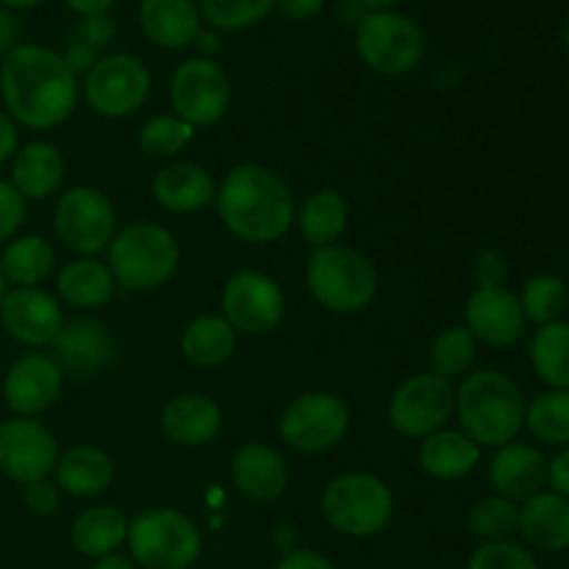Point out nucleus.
<instances>
[{"label":"nucleus","mask_w":569,"mask_h":569,"mask_svg":"<svg viewBox=\"0 0 569 569\" xmlns=\"http://www.w3.org/2000/svg\"><path fill=\"white\" fill-rule=\"evenodd\" d=\"M0 94L11 120L44 131L70 120L78 106V78L50 48L20 44L0 64Z\"/></svg>","instance_id":"nucleus-1"},{"label":"nucleus","mask_w":569,"mask_h":569,"mask_svg":"<svg viewBox=\"0 0 569 569\" xmlns=\"http://www.w3.org/2000/svg\"><path fill=\"white\" fill-rule=\"evenodd\" d=\"M217 211L228 231L250 244L278 242L295 222V200L278 172L237 164L217 187Z\"/></svg>","instance_id":"nucleus-2"},{"label":"nucleus","mask_w":569,"mask_h":569,"mask_svg":"<svg viewBox=\"0 0 569 569\" xmlns=\"http://www.w3.org/2000/svg\"><path fill=\"white\" fill-rule=\"evenodd\" d=\"M526 395L500 370H478L456 387L459 431L478 448H503L526 428Z\"/></svg>","instance_id":"nucleus-3"},{"label":"nucleus","mask_w":569,"mask_h":569,"mask_svg":"<svg viewBox=\"0 0 569 569\" xmlns=\"http://www.w3.org/2000/svg\"><path fill=\"white\" fill-rule=\"evenodd\" d=\"M181 264V248L172 231L156 222H133L114 233L109 244V270L117 287L150 292L170 281Z\"/></svg>","instance_id":"nucleus-4"},{"label":"nucleus","mask_w":569,"mask_h":569,"mask_svg":"<svg viewBox=\"0 0 569 569\" xmlns=\"http://www.w3.org/2000/svg\"><path fill=\"white\" fill-rule=\"evenodd\" d=\"M306 287L322 309L353 315L367 309L378 292L376 264L348 244L317 248L306 264Z\"/></svg>","instance_id":"nucleus-5"},{"label":"nucleus","mask_w":569,"mask_h":569,"mask_svg":"<svg viewBox=\"0 0 569 569\" xmlns=\"http://www.w3.org/2000/svg\"><path fill=\"white\" fill-rule=\"evenodd\" d=\"M128 556L142 569H192L203 537L183 511L156 506L128 520Z\"/></svg>","instance_id":"nucleus-6"},{"label":"nucleus","mask_w":569,"mask_h":569,"mask_svg":"<svg viewBox=\"0 0 569 569\" xmlns=\"http://www.w3.org/2000/svg\"><path fill=\"white\" fill-rule=\"evenodd\" d=\"M320 509L337 533L367 539L392 522L395 495L381 478L370 472H342L322 489Z\"/></svg>","instance_id":"nucleus-7"},{"label":"nucleus","mask_w":569,"mask_h":569,"mask_svg":"<svg viewBox=\"0 0 569 569\" xmlns=\"http://www.w3.org/2000/svg\"><path fill=\"white\" fill-rule=\"evenodd\" d=\"M356 50L372 72L406 76L426 56V37L411 17L400 11H370L356 26Z\"/></svg>","instance_id":"nucleus-8"},{"label":"nucleus","mask_w":569,"mask_h":569,"mask_svg":"<svg viewBox=\"0 0 569 569\" xmlns=\"http://www.w3.org/2000/svg\"><path fill=\"white\" fill-rule=\"evenodd\" d=\"M150 87L153 78L142 59L131 53H109L100 56L83 78V98L94 114L120 120L142 109L150 98Z\"/></svg>","instance_id":"nucleus-9"},{"label":"nucleus","mask_w":569,"mask_h":569,"mask_svg":"<svg viewBox=\"0 0 569 569\" xmlns=\"http://www.w3.org/2000/svg\"><path fill=\"white\" fill-rule=\"evenodd\" d=\"M53 231L61 242L81 256L109 250L117 233V211L109 194L94 187H72L56 200Z\"/></svg>","instance_id":"nucleus-10"},{"label":"nucleus","mask_w":569,"mask_h":569,"mask_svg":"<svg viewBox=\"0 0 569 569\" xmlns=\"http://www.w3.org/2000/svg\"><path fill=\"white\" fill-rule=\"evenodd\" d=\"M172 114L198 131L226 117L231 106V81L226 70L209 56H194L178 64L170 81Z\"/></svg>","instance_id":"nucleus-11"},{"label":"nucleus","mask_w":569,"mask_h":569,"mask_svg":"<svg viewBox=\"0 0 569 569\" xmlns=\"http://www.w3.org/2000/svg\"><path fill=\"white\" fill-rule=\"evenodd\" d=\"M456 415V387L448 378L420 372L400 383L389 398L387 417L398 433L409 439H426L442 431Z\"/></svg>","instance_id":"nucleus-12"},{"label":"nucleus","mask_w":569,"mask_h":569,"mask_svg":"<svg viewBox=\"0 0 569 569\" xmlns=\"http://www.w3.org/2000/svg\"><path fill=\"white\" fill-rule=\"evenodd\" d=\"M350 409L331 392H306L283 409L278 433L298 453H322L345 439Z\"/></svg>","instance_id":"nucleus-13"},{"label":"nucleus","mask_w":569,"mask_h":569,"mask_svg":"<svg viewBox=\"0 0 569 569\" xmlns=\"http://www.w3.org/2000/svg\"><path fill=\"white\" fill-rule=\"evenodd\" d=\"M222 317L244 337H261L281 326L287 298L270 276L259 270H239L226 281L220 295Z\"/></svg>","instance_id":"nucleus-14"},{"label":"nucleus","mask_w":569,"mask_h":569,"mask_svg":"<svg viewBox=\"0 0 569 569\" xmlns=\"http://www.w3.org/2000/svg\"><path fill=\"white\" fill-rule=\"evenodd\" d=\"M59 461L53 431L33 417L0 422V472L14 483L44 481Z\"/></svg>","instance_id":"nucleus-15"},{"label":"nucleus","mask_w":569,"mask_h":569,"mask_svg":"<svg viewBox=\"0 0 569 569\" xmlns=\"http://www.w3.org/2000/svg\"><path fill=\"white\" fill-rule=\"evenodd\" d=\"M526 315L520 298L506 287H478L467 298L465 328L489 348H511L526 337Z\"/></svg>","instance_id":"nucleus-16"},{"label":"nucleus","mask_w":569,"mask_h":569,"mask_svg":"<svg viewBox=\"0 0 569 569\" xmlns=\"http://www.w3.org/2000/svg\"><path fill=\"white\" fill-rule=\"evenodd\" d=\"M0 322L11 339L28 348L53 345L64 328V315L53 295L39 287H17L0 303Z\"/></svg>","instance_id":"nucleus-17"},{"label":"nucleus","mask_w":569,"mask_h":569,"mask_svg":"<svg viewBox=\"0 0 569 569\" xmlns=\"http://www.w3.org/2000/svg\"><path fill=\"white\" fill-rule=\"evenodd\" d=\"M117 356V339L106 322L81 317L64 322L53 342V359L61 372L76 378H94L111 367Z\"/></svg>","instance_id":"nucleus-18"},{"label":"nucleus","mask_w":569,"mask_h":569,"mask_svg":"<svg viewBox=\"0 0 569 569\" xmlns=\"http://www.w3.org/2000/svg\"><path fill=\"white\" fill-rule=\"evenodd\" d=\"M64 372L53 356L28 353L9 367L3 381V398L14 417H37L61 398Z\"/></svg>","instance_id":"nucleus-19"},{"label":"nucleus","mask_w":569,"mask_h":569,"mask_svg":"<svg viewBox=\"0 0 569 569\" xmlns=\"http://www.w3.org/2000/svg\"><path fill=\"white\" fill-rule=\"evenodd\" d=\"M489 483L500 498L511 503H526L548 487V459L537 445H503L489 461Z\"/></svg>","instance_id":"nucleus-20"},{"label":"nucleus","mask_w":569,"mask_h":569,"mask_svg":"<svg viewBox=\"0 0 569 569\" xmlns=\"http://www.w3.org/2000/svg\"><path fill=\"white\" fill-rule=\"evenodd\" d=\"M231 478L242 498L253 503H272L287 492L289 467L272 445L244 442L231 459Z\"/></svg>","instance_id":"nucleus-21"},{"label":"nucleus","mask_w":569,"mask_h":569,"mask_svg":"<svg viewBox=\"0 0 569 569\" xmlns=\"http://www.w3.org/2000/svg\"><path fill=\"white\" fill-rule=\"evenodd\" d=\"M161 433L178 448H203L222 431V409L206 395H178L161 409Z\"/></svg>","instance_id":"nucleus-22"},{"label":"nucleus","mask_w":569,"mask_h":569,"mask_svg":"<svg viewBox=\"0 0 569 569\" xmlns=\"http://www.w3.org/2000/svg\"><path fill=\"white\" fill-rule=\"evenodd\" d=\"M153 200L170 214H194L214 203L217 183L209 170L192 161H172L153 178Z\"/></svg>","instance_id":"nucleus-23"},{"label":"nucleus","mask_w":569,"mask_h":569,"mask_svg":"<svg viewBox=\"0 0 569 569\" xmlns=\"http://www.w3.org/2000/svg\"><path fill=\"white\" fill-rule=\"evenodd\" d=\"M520 537L528 550L537 553H565L569 550V500L542 489L520 503Z\"/></svg>","instance_id":"nucleus-24"},{"label":"nucleus","mask_w":569,"mask_h":569,"mask_svg":"<svg viewBox=\"0 0 569 569\" xmlns=\"http://www.w3.org/2000/svg\"><path fill=\"white\" fill-rule=\"evenodd\" d=\"M203 17L194 0H142L139 26L153 44L164 50H183L203 31Z\"/></svg>","instance_id":"nucleus-25"},{"label":"nucleus","mask_w":569,"mask_h":569,"mask_svg":"<svg viewBox=\"0 0 569 569\" xmlns=\"http://www.w3.org/2000/svg\"><path fill=\"white\" fill-rule=\"evenodd\" d=\"M56 487L70 498H98L114 481V461L98 445H76L56 461Z\"/></svg>","instance_id":"nucleus-26"},{"label":"nucleus","mask_w":569,"mask_h":569,"mask_svg":"<svg viewBox=\"0 0 569 569\" xmlns=\"http://www.w3.org/2000/svg\"><path fill=\"white\" fill-rule=\"evenodd\" d=\"M64 181V156L50 142H28L11 159V187L26 200H44Z\"/></svg>","instance_id":"nucleus-27"},{"label":"nucleus","mask_w":569,"mask_h":569,"mask_svg":"<svg viewBox=\"0 0 569 569\" xmlns=\"http://www.w3.org/2000/svg\"><path fill=\"white\" fill-rule=\"evenodd\" d=\"M128 539V517L114 506H92L72 520V550L83 559H103L120 553Z\"/></svg>","instance_id":"nucleus-28"},{"label":"nucleus","mask_w":569,"mask_h":569,"mask_svg":"<svg viewBox=\"0 0 569 569\" xmlns=\"http://www.w3.org/2000/svg\"><path fill=\"white\" fill-rule=\"evenodd\" d=\"M481 461V448L461 431L431 433L420 445V467L437 481H456L470 476Z\"/></svg>","instance_id":"nucleus-29"},{"label":"nucleus","mask_w":569,"mask_h":569,"mask_svg":"<svg viewBox=\"0 0 569 569\" xmlns=\"http://www.w3.org/2000/svg\"><path fill=\"white\" fill-rule=\"evenodd\" d=\"M114 276L109 267L98 259H72L56 276V289L61 300L72 309H100L114 298Z\"/></svg>","instance_id":"nucleus-30"},{"label":"nucleus","mask_w":569,"mask_h":569,"mask_svg":"<svg viewBox=\"0 0 569 569\" xmlns=\"http://www.w3.org/2000/svg\"><path fill=\"white\" fill-rule=\"evenodd\" d=\"M239 333L228 326L226 317L220 315H200L183 328L181 353L189 365L200 370H214L226 365L237 350Z\"/></svg>","instance_id":"nucleus-31"},{"label":"nucleus","mask_w":569,"mask_h":569,"mask_svg":"<svg viewBox=\"0 0 569 569\" xmlns=\"http://www.w3.org/2000/svg\"><path fill=\"white\" fill-rule=\"evenodd\" d=\"M295 220L311 248H328V244H337L339 237L348 231L350 206L337 189H317L315 194L306 198Z\"/></svg>","instance_id":"nucleus-32"},{"label":"nucleus","mask_w":569,"mask_h":569,"mask_svg":"<svg viewBox=\"0 0 569 569\" xmlns=\"http://www.w3.org/2000/svg\"><path fill=\"white\" fill-rule=\"evenodd\" d=\"M533 372L548 389H569V320L539 326L528 345Z\"/></svg>","instance_id":"nucleus-33"},{"label":"nucleus","mask_w":569,"mask_h":569,"mask_svg":"<svg viewBox=\"0 0 569 569\" xmlns=\"http://www.w3.org/2000/svg\"><path fill=\"white\" fill-rule=\"evenodd\" d=\"M53 264L56 250L50 248L48 239L28 233V237H17L6 244L0 272L6 281L17 283V287H39L53 272Z\"/></svg>","instance_id":"nucleus-34"},{"label":"nucleus","mask_w":569,"mask_h":569,"mask_svg":"<svg viewBox=\"0 0 569 569\" xmlns=\"http://www.w3.org/2000/svg\"><path fill=\"white\" fill-rule=\"evenodd\" d=\"M526 428L548 448H569V389H545L526 406Z\"/></svg>","instance_id":"nucleus-35"},{"label":"nucleus","mask_w":569,"mask_h":569,"mask_svg":"<svg viewBox=\"0 0 569 569\" xmlns=\"http://www.w3.org/2000/svg\"><path fill=\"white\" fill-rule=\"evenodd\" d=\"M522 306V315L533 326H548V322L565 320V311L569 306V289L565 278L553 276V272H539V276L528 278L522 292L517 295Z\"/></svg>","instance_id":"nucleus-36"},{"label":"nucleus","mask_w":569,"mask_h":569,"mask_svg":"<svg viewBox=\"0 0 569 569\" xmlns=\"http://www.w3.org/2000/svg\"><path fill=\"white\" fill-rule=\"evenodd\" d=\"M467 526H470L472 537L481 539V542H503V539H511L517 533L520 503H511L500 495H489V498H481L472 506Z\"/></svg>","instance_id":"nucleus-37"},{"label":"nucleus","mask_w":569,"mask_h":569,"mask_svg":"<svg viewBox=\"0 0 569 569\" xmlns=\"http://www.w3.org/2000/svg\"><path fill=\"white\" fill-rule=\"evenodd\" d=\"M478 356V339L465 326L445 328L431 345V372L439 378L465 376Z\"/></svg>","instance_id":"nucleus-38"},{"label":"nucleus","mask_w":569,"mask_h":569,"mask_svg":"<svg viewBox=\"0 0 569 569\" xmlns=\"http://www.w3.org/2000/svg\"><path fill=\"white\" fill-rule=\"evenodd\" d=\"M194 139V128L176 114L150 117L139 131V150L150 159H172Z\"/></svg>","instance_id":"nucleus-39"},{"label":"nucleus","mask_w":569,"mask_h":569,"mask_svg":"<svg viewBox=\"0 0 569 569\" xmlns=\"http://www.w3.org/2000/svg\"><path fill=\"white\" fill-rule=\"evenodd\" d=\"M198 9L214 31H244L264 20L276 0H198Z\"/></svg>","instance_id":"nucleus-40"},{"label":"nucleus","mask_w":569,"mask_h":569,"mask_svg":"<svg viewBox=\"0 0 569 569\" xmlns=\"http://www.w3.org/2000/svg\"><path fill=\"white\" fill-rule=\"evenodd\" d=\"M467 569H542L539 567L533 550H528L526 545L511 542H481L472 550Z\"/></svg>","instance_id":"nucleus-41"},{"label":"nucleus","mask_w":569,"mask_h":569,"mask_svg":"<svg viewBox=\"0 0 569 569\" xmlns=\"http://www.w3.org/2000/svg\"><path fill=\"white\" fill-rule=\"evenodd\" d=\"M26 222V198L0 178V242H11Z\"/></svg>","instance_id":"nucleus-42"},{"label":"nucleus","mask_w":569,"mask_h":569,"mask_svg":"<svg viewBox=\"0 0 569 569\" xmlns=\"http://www.w3.org/2000/svg\"><path fill=\"white\" fill-rule=\"evenodd\" d=\"M472 276H476L478 287H506L509 278V264L498 250H481L472 264Z\"/></svg>","instance_id":"nucleus-43"},{"label":"nucleus","mask_w":569,"mask_h":569,"mask_svg":"<svg viewBox=\"0 0 569 569\" xmlns=\"http://www.w3.org/2000/svg\"><path fill=\"white\" fill-rule=\"evenodd\" d=\"M61 492L56 483H50L48 478L37 483H28L26 487V509L31 511L33 517H50L59 509Z\"/></svg>","instance_id":"nucleus-44"},{"label":"nucleus","mask_w":569,"mask_h":569,"mask_svg":"<svg viewBox=\"0 0 569 569\" xmlns=\"http://www.w3.org/2000/svg\"><path fill=\"white\" fill-rule=\"evenodd\" d=\"M276 569H337V565L328 556H322L320 550L295 548L278 559Z\"/></svg>","instance_id":"nucleus-45"},{"label":"nucleus","mask_w":569,"mask_h":569,"mask_svg":"<svg viewBox=\"0 0 569 569\" xmlns=\"http://www.w3.org/2000/svg\"><path fill=\"white\" fill-rule=\"evenodd\" d=\"M81 42L92 44L94 50H100L103 44H109L114 39V22H111L109 14H98V17H87L83 26L78 28V37Z\"/></svg>","instance_id":"nucleus-46"},{"label":"nucleus","mask_w":569,"mask_h":569,"mask_svg":"<svg viewBox=\"0 0 569 569\" xmlns=\"http://www.w3.org/2000/svg\"><path fill=\"white\" fill-rule=\"evenodd\" d=\"M64 59V64L70 67L72 76H81V72H89L94 67V61H98V50L92 48V44L81 42V39H72L70 48H67V53L61 56Z\"/></svg>","instance_id":"nucleus-47"},{"label":"nucleus","mask_w":569,"mask_h":569,"mask_svg":"<svg viewBox=\"0 0 569 569\" xmlns=\"http://www.w3.org/2000/svg\"><path fill=\"white\" fill-rule=\"evenodd\" d=\"M548 487L550 492L569 500V448H561L559 453L548 461Z\"/></svg>","instance_id":"nucleus-48"},{"label":"nucleus","mask_w":569,"mask_h":569,"mask_svg":"<svg viewBox=\"0 0 569 569\" xmlns=\"http://www.w3.org/2000/svg\"><path fill=\"white\" fill-rule=\"evenodd\" d=\"M276 9L292 22H309L326 9V0H276Z\"/></svg>","instance_id":"nucleus-49"},{"label":"nucleus","mask_w":569,"mask_h":569,"mask_svg":"<svg viewBox=\"0 0 569 569\" xmlns=\"http://www.w3.org/2000/svg\"><path fill=\"white\" fill-rule=\"evenodd\" d=\"M20 48V20L9 9H0V59Z\"/></svg>","instance_id":"nucleus-50"},{"label":"nucleus","mask_w":569,"mask_h":569,"mask_svg":"<svg viewBox=\"0 0 569 569\" xmlns=\"http://www.w3.org/2000/svg\"><path fill=\"white\" fill-rule=\"evenodd\" d=\"M17 142H20V131H17V122L11 120L6 111H0V164L9 159H14Z\"/></svg>","instance_id":"nucleus-51"},{"label":"nucleus","mask_w":569,"mask_h":569,"mask_svg":"<svg viewBox=\"0 0 569 569\" xmlns=\"http://www.w3.org/2000/svg\"><path fill=\"white\" fill-rule=\"evenodd\" d=\"M67 6H70L76 14L81 17H98V14H109L111 6L117 3V0H64Z\"/></svg>","instance_id":"nucleus-52"},{"label":"nucleus","mask_w":569,"mask_h":569,"mask_svg":"<svg viewBox=\"0 0 569 569\" xmlns=\"http://www.w3.org/2000/svg\"><path fill=\"white\" fill-rule=\"evenodd\" d=\"M367 14H370V11H367L359 0H339L337 17L339 22H345V26H359Z\"/></svg>","instance_id":"nucleus-53"},{"label":"nucleus","mask_w":569,"mask_h":569,"mask_svg":"<svg viewBox=\"0 0 569 569\" xmlns=\"http://www.w3.org/2000/svg\"><path fill=\"white\" fill-rule=\"evenodd\" d=\"M92 569H139V567L133 565L131 556L109 553V556H103V559H94Z\"/></svg>","instance_id":"nucleus-54"},{"label":"nucleus","mask_w":569,"mask_h":569,"mask_svg":"<svg viewBox=\"0 0 569 569\" xmlns=\"http://www.w3.org/2000/svg\"><path fill=\"white\" fill-rule=\"evenodd\" d=\"M194 44H198L203 53H214V50H220V37H217V31H200Z\"/></svg>","instance_id":"nucleus-55"},{"label":"nucleus","mask_w":569,"mask_h":569,"mask_svg":"<svg viewBox=\"0 0 569 569\" xmlns=\"http://www.w3.org/2000/svg\"><path fill=\"white\" fill-rule=\"evenodd\" d=\"M367 11H392V6H398L400 0H359Z\"/></svg>","instance_id":"nucleus-56"},{"label":"nucleus","mask_w":569,"mask_h":569,"mask_svg":"<svg viewBox=\"0 0 569 569\" xmlns=\"http://www.w3.org/2000/svg\"><path fill=\"white\" fill-rule=\"evenodd\" d=\"M6 6H11V9H33V6L44 3V0H3Z\"/></svg>","instance_id":"nucleus-57"},{"label":"nucleus","mask_w":569,"mask_h":569,"mask_svg":"<svg viewBox=\"0 0 569 569\" xmlns=\"http://www.w3.org/2000/svg\"><path fill=\"white\" fill-rule=\"evenodd\" d=\"M561 42H565L567 53H569V20L565 22V28H561Z\"/></svg>","instance_id":"nucleus-58"},{"label":"nucleus","mask_w":569,"mask_h":569,"mask_svg":"<svg viewBox=\"0 0 569 569\" xmlns=\"http://www.w3.org/2000/svg\"><path fill=\"white\" fill-rule=\"evenodd\" d=\"M3 298H6V278L3 272H0V303H3Z\"/></svg>","instance_id":"nucleus-59"}]
</instances>
